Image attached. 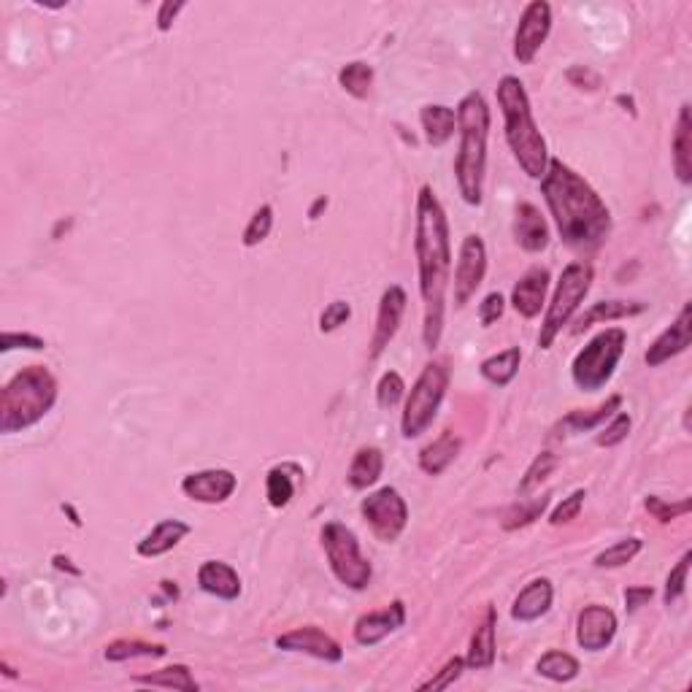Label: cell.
<instances>
[{"label":"cell","mask_w":692,"mask_h":692,"mask_svg":"<svg viewBox=\"0 0 692 692\" xmlns=\"http://www.w3.org/2000/svg\"><path fill=\"white\" fill-rule=\"evenodd\" d=\"M414 252L419 265V292L425 301V349H436L444 336V306H447L449 271H452V244H449V219L438 203L433 187H422L417 195V233Z\"/></svg>","instance_id":"cell-1"},{"label":"cell","mask_w":692,"mask_h":692,"mask_svg":"<svg viewBox=\"0 0 692 692\" xmlns=\"http://www.w3.org/2000/svg\"><path fill=\"white\" fill-rule=\"evenodd\" d=\"M541 192L555 217L557 233L571 249L592 252L609 238V206L571 165H565L563 160H549L547 173L541 179Z\"/></svg>","instance_id":"cell-2"},{"label":"cell","mask_w":692,"mask_h":692,"mask_svg":"<svg viewBox=\"0 0 692 692\" xmlns=\"http://www.w3.org/2000/svg\"><path fill=\"white\" fill-rule=\"evenodd\" d=\"M457 128H460V149L455 157L457 187L468 206H482L487 136H490V109H487L482 92H468L460 101Z\"/></svg>","instance_id":"cell-3"},{"label":"cell","mask_w":692,"mask_h":692,"mask_svg":"<svg viewBox=\"0 0 692 692\" xmlns=\"http://www.w3.org/2000/svg\"><path fill=\"white\" fill-rule=\"evenodd\" d=\"M495 95H498V106L506 122V141L517 157L519 168L528 173L530 179L541 182L549 165V149L530 111L525 84L519 82L517 76H503Z\"/></svg>","instance_id":"cell-4"},{"label":"cell","mask_w":692,"mask_h":692,"mask_svg":"<svg viewBox=\"0 0 692 692\" xmlns=\"http://www.w3.org/2000/svg\"><path fill=\"white\" fill-rule=\"evenodd\" d=\"M57 403V379L44 365H28L0 390V433L38 425Z\"/></svg>","instance_id":"cell-5"},{"label":"cell","mask_w":692,"mask_h":692,"mask_svg":"<svg viewBox=\"0 0 692 692\" xmlns=\"http://www.w3.org/2000/svg\"><path fill=\"white\" fill-rule=\"evenodd\" d=\"M628 346V333L622 328H606L592 338L582 352L574 357L571 376L582 392H598L611 382L622 355Z\"/></svg>","instance_id":"cell-6"},{"label":"cell","mask_w":692,"mask_h":692,"mask_svg":"<svg viewBox=\"0 0 692 692\" xmlns=\"http://www.w3.org/2000/svg\"><path fill=\"white\" fill-rule=\"evenodd\" d=\"M592 287V265L590 263H568L560 274L557 290L549 303L547 317L541 322V333H538V349H549L560 336V330L571 322V317L579 309V303L587 298Z\"/></svg>","instance_id":"cell-7"},{"label":"cell","mask_w":692,"mask_h":692,"mask_svg":"<svg viewBox=\"0 0 692 692\" xmlns=\"http://www.w3.org/2000/svg\"><path fill=\"white\" fill-rule=\"evenodd\" d=\"M319 538H322V549L328 557L330 571L338 582L349 590H365L374 579V568L360 552V541H357L355 533L341 522H325Z\"/></svg>","instance_id":"cell-8"},{"label":"cell","mask_w":692,"mask_h":692,"mask_svg":"<svg viewBox=\"0 0 692 692\" xmlns=\"http://www.w3.org/2000/svg\"><path fill=\"white\" fill-rule=\"evenodd\" d=\"M449 390V368L444 363H428L411 387L403 409L401 430L406 438H419L433 425L444 395Z\"/></svg>","instance_id":"cell-9"},{"label":"cell","mask_w":692,"mask_h":692,"mask_svg":"<svg viewBox=\"0 0 692 692\" xmlns=\"http://www.w3.org/2000/svg\"><path fill=\"white\" fill-rule=\"evenodd\" d=\"M360 511L374 530V536L384 544L398 541V536L406 530V522H409V506L395 487H382V490L371 492L360 503Z\"/></svg>","instance_id":"cell-10"},{"label":"cell","mask_w":692,"mask_h":692,"mask_svg":"<svg viewBox=\"0 0 692 692\" xmlns=\"http://www.w3.org/2000/svg\"><path fill=\"white\" fill-rule=\"evenodd\" d=\"M549 30H552V6L547 0H533L525 6L519 17L517 33H514V57L519 65H530L538 49L547 44Z\"/></svg>","instance_id":"cell-11"},{"label":"cell","mask_w":692,"mask_h":692,"mask_svg":"<svg viewBox=\"0 0 692 692\" xmlns=\"http://www.w3.org/2000/svg\"><path fill=\"white\" fill-rule=\"evenodd\" d=\"M484 274H487V246L482 236H465L460 244L455 268V306L463 309L471 301L476 290L482 287Z\"/></svg>","instance_id":"cell-12"},{"label":"cell","mask_w":692,"mask_h":692,"mask_svg":"<svg viewBox=\"0 0 692 692\" xmlns=\"http://www.w3.org/2000/svg\"><path fill=\"white\" fill-rule=\"evenodd\" d=\"M276 647L284 652H301V655H311L325 663H341L344 660V649L336 638L328 636L325 630H319L317 625H303L290 633H282L276 638Z\"/></svg>","instance_id":"cell-13"},{"label":"cell","mask_w":692,"mask_h":692,"mask_svg":"<svg viewBox=\"0 0 692 692\" xmlns=\"http://www.w3.org/2000/svg\"><path fill=\"white\" fill-rule=\"evenodd\" d=\"M614 636H617V614L609 606L590 603L579 611V620H576L579 647L587 649V652H601L614 641Z\"/></svg>","instance_id":"cell-14"},{"label":"cell","mask_w":692,"mask_h":692,"mask_svg":"<svg viewBox=\"0 0 692 692\" xmlns=\"http://www.w3.org/2000/svg\"><path fill=\"white\" fill-rule=\"evenodd\" d=\"M238 476L228 468H209L198 474H187L182 479V492L190 501L198 503H225L236 492Z\"/></svg>","instance_id":"cell-15"},{"label":"cell","mask_w":692,"mask_h":692,"mask_svg":"<svg viewBox=\"0 0 692 692\" xmlns=\"http://www.w3.org/2000/svg\"><path fill=\"white\" fill-rule=\"evenodd\" d=\"M692 341V303H684L679 317L671 322V328H665L660 336L652 341V346L647 349V365L649 368H657V365L668 363L671 357L687 352V346Z\"/></svg>","instance_id":"cell-16"},{"label":"cell","mask_w":692,"mask_h":692,"mask_svg":"<svg viewBox=\"0 0 692 692\" xmlns=\"http://www.w3.org/2000/svg\"><path fill=\"white\" fill-rule=\"evenodd\" d=\"M406 292L398 284L387 287L379 301V314H376V328L374 338H371V360L382 355L384 349L390 346V341L395 338L398 328H401L403 311H406Z\"/></svg>","instance_id":"cell-17"},{"label":"cell","mask_w":692,"mask_h":692,"mask_svg":"<svg viewBox=\"0 0 692 692\" xmlns=\"http://www.w3.org/2000/svg\"><path fill=\"white\" fill-rule=\"evenodd\" d=\"M549 290V271L541 265H533L530 271L519 276V282L511 290V306L519 317L533 319L541 314V306L547 301Z\"/></svg>","instance_id":"cell-18"},{"label":"cell","mask_w":692,"mask_h":692,"mask_svg":"<svg viewBox=\"0 0 692 692\" xmlns=\"http://www.w3.org/2000/svg\"><path fill=\"white\" fill-rule=\"evenodd\" d=\"M403 622H406V606L401 601H392L387 609L363 614L355 622V641L363 644V647H374V644L384 641L390 633L403 628Z\"/></svg>","instance_id":"cell-19"},{"label":"cell","mask_w":692,"mask_h":692,"mask_svg":"<svg viewBox=\"0 0 692 692\" xmlns=\"http://www.w3.org/2000/svg\"><path fill=\"white\" fill-rule=\"evenodd\" d=\"M514 236H517V244L536 255V252H544L549 246V225L544 214L533 206V203H519L517 206V222H514Z\"/></svg>","instance_id":"cell-20"},{"label":"cell","mask_w":692,"mask_h":692,"mask_svg":"<svg viewBox=\"0 0 692 692\" xmlns=\"http://www.w3.org/2000/svg\"><path fill=\"white\" fill-rule=\"evenodd\" d=\"M198 587L222 601H236L241 595V576L236 574L233 565L222 563V560H206L198 568Z\"/></svg>","instance_id":"cell-21"},{"label":"cell","mask_w":692,"mask_h":692,"mask_svg":"<svg viewBox=\"0 0 692 692\" xmlns=\"http://www.w3.org/2000/svg\"><path fill=\"white\" fill-rule=\"evenodd\" d=\"M552 598H555V590H552V582L549 579H533L530 584L522 587V592L517 595V601L511 606V617L517 622H536L541 620L549 609H552Z\"/></svg>","instance_id":"cell-22"},{"label":"cell","mask_w":692,"mask_h":692,"mask_svg":"<svg viewBox=\"0 0 692 692\" xmlns=\"http://www.w3.org/2000/svg\"><path fill=\"white\" fill-rule=\"evenodd\" d=\"M190 530V525L182 522V519H163V522H157L155 528H152L149 536L138 541L136 552L141 557L165 555V552H171L173 547H179V541H182L184 536H190Z\"/></svg>","instance_id":"cell-23"},{"label":"cell","mask_w":692,"mask_h":692,"mask_svg":"<svg viewBox=\"0 0 692 692\" xmlns=\"http://www.w3.org/2000/svg\"><path fill=\"white\" fill-rule=\"evenodd\" d=\"M495 609L487 606L484 611V620L476 625L474 636H471V647H468V657H465V665L474 668V671H482V668H492L495 665Z\"/></svg>","instance_id":"cell-24"},{"label":"cell","mask_w":692,"mask_h":692,"mask_svg":"<svg viewBox=\"0 0 692 692\" xmlns=\"http://www.w3.org/2000/svg\"><path fill=\"white\" fill-rule=\"evenodd\" d=\"M460 455V438L452 430H444L441 436L419 452V468L428 476H441Z\"/></svg>","instance_id":"cell-25"},{"label":"cell","mask_w":692,"mask_h":692,"mask_svg":"<svg viewBox=\"0 0 692 692\" xmlns=\"http://www.w3.org/2000/svg\"><path fill=\"white\" fill-rule=\"evenodd\" d=\"M419 122H422V130H425V138H428L430 146H444L449 138L455 136L457 111H452L449 106H441V103H428L419 111Z\"/></svg>","instance_id":"cell-26"},{"label":"cell","mask_w":692,"mask_h":692,"mask_svg":"<svg viewBox=\"0 0 692 692\" xmlns=\"http://www.w3.org/2000/svg\"><path fill=\"white\" fill-rule=\"evenodd\" d=\"M620 406H622V395H611L609 401L601 403L598 409L571 411L568 417L560 419V425H557V436H574V433H587V430H595L598 425H601V422H606V419H609L614 411L620 409Z\"/></svg>","instance_id":"cell-27"},{"label":"cell","mask_w":692,"mask_h":692,"mask_svg":"<svg viewBox=\"0 0 692 692\" xmlns=\"http://www.w3.org/2000/svg\"><path fill=\"white\" fill-rule=\"evenodd\" d=\"M674 171L676 179L682 184L692 182V119H690V103H684L676 119L674 133Z\"/></svg>","instance_id":"cell-28"},{"label":"cell","mask_w":692,"mask_h":692,"mask_svg":"<svg viewBox=\"0 0 692 692\" xmlns=\"http://www.w3.org/2000/svg\"><path fill=\"white\" fill-rule=\"evenodd\" d=\"M382 471H384L382 452H379L376 447H363V449H357V455L355 460H352V465H349V474H346V479H349V487H352V490H368V487H374V484L379 482Z\"/></svg>","instance_id":"cell-29"},{"label":"cell","mask_w":692,"mask_h":692,"mask_svg":"<svg viewBox=\"0 0 692 692\" xmlns=\"http://www.w3.org/2000/svg\"><path fill=\"white\" fill-rule=\"evenodd\" d=\"M641 311H647V303L641 301H603L595 303L590 311H584L579 322H576V333L592 328L595 322H614V319H628L636 317Z\"/></svg>","instance_id":"cell-30"},{"label":"cell","mask_w":692,"mask_h":692,"mask_svg":"<svg viewBox=\"0 0 692 692\" xmlns=\"http://www.w3.org/2000/svg\"><path fill=\"white\" fill-rule=\"evenodd\" d=\"M519 363H522V352H519V346H509V349H503V352H498V355L487 357L479 371H482L484 379H487L490 384H495V387H506V384L517 376Z\"/></svg>","instance_id":"cell-31"},{"label":"cell","mask_w":692,"mask_h":692,"mask_svg":"<svg viewBox=\"0 0 692 692\" xmlns=\"http://www.w3.org/2000/svg\"><path fill=\"white\" fill-rule=\"evenodd\" d=\"M536 671L544 676V679H549V682L565 684L579 676V660H576L574 655H568V652L552 649V652H547V655L538 660Z\"/></svg>","instance_id":"cell-32"},{"label":"cell","mask_w":692,"mask_h":692,"mask_svg":"<svg viewBox=\"0 0 692 692\" xmlns=\"http://www.w3.org/2000/svg\"><path fill=\"white\" fill-rule=\"evenodd\" d=\"M338 84L344 87L352 98L363 101L368 98V92L374 87V68L363 60H355V63H346L341 71H338Z\"/></svg>","instance_id":"cell-33"},{"label":"cell","mask_w":692,"mask_h":692,"mask_svg":"<svg viewBox=\"0 0 692 692\" xmlns=\"http://www.w3.org/2000/svg\"><path fill=\"white\" fill-rule=\"evenodd\" d=\"M138 684H152V687H165V690H184L195 692L198 690V682L192 679L190 668L187 665H168L163 671H155V674L136 676Z\"/></svg>","instance_id":"cell-34"},{"label":"cell","mask_w":692,"mask_h":692,"mask_svg":"<svg viewBox=\"0 0 692 692\" xmlns=\"http://www.w3.org/2000/svg\"><path fill=\"white\" fill-rule=\"evenodd\" d=\"M549 506V495H541V498H528V501L514 503L506 514H503V530H519L533 525Z\"/></svg>","instance_id":"cell-35"},{"label":"cell","mask_w":692,"mask_h":692,"mask_svg":"<svg viewBox=\"0 0 692 692\" xmlns=\"http://www.w3.org/2000/svg\"><path fill=\"white\" fill-rule=\"evenodd\" d=\"M168 649L163 644H146V641H130V638H119V641H111L106 647V660L109 663H122V660H130V657H163Z\"/></svg>","instance_id":"cell-36"},{"label":"cell","mask_w":692,"mask_h":692,"mask_svg":"<svg viewBox=\"0 0 692 692\" xmlns=\"http://www.w3.org/2000/svg\"><path fill=\"white\" fill-rule=\"evenodd\" d=\"M292 495H295V482L287 474V468L268 471V476H265V498H268V503L274 509H284L292 501Z\"/></svg>","instance_id":"cell-37"},{"label":"cell","mask_w":692,"mask_h":692,"mask_svg":"<svg viewBox=\"0 0 692 692\" xmlns=\"http://www.w3.org/2000/svg\"><path fill=\"white\" fill-rule=\"evenodd\" d=\"M641 538H622V541H617L614 547L603 549L601 555L595 557V565L598 568H620V565H628L633 557L641 552Z\"/></svg>","instance_id":"cell-38"},{"label":"cell","mask_w":692,"mask_h":692,"mask_svg":"<svg viewBox=\"0 0 692 692\" xmlns=\"http://www.w3.org/2000/svg\"><path fill=\"white\" fill-rule=\"evenodd\" d=\"M555 468H557V455H552V452H541V455H536V460L530 463V468L525 471V476H522V482H519V495H528V492L544 482Z\"/></svg>","instance_id":"cell-39"},{"label":"cell","mask_w":692,"mask_h":692,"mask_svg":"<svg viewBox=\"0 0 692 692\" xmlns=\"http://www.w3.org/2000/svg\"><path fill=\"white\" fill-rule=\"evenodd\" d=\"M690 560H692V552H684L682 560L676 563V568H671V574H668V579H665V592H663L665 606H671V603L679 601V598L684 595V590H687Z\"/></svg>","instance_id":"cell-40"},{"label":"cell","mask_w":692,"mask_h":692,"mask_svg":"<svg viewBox=\"0 0 692 692\" xmlns=\"http://www.w3.org/2000/svg\"><path fill=\"white\" fill-rule=\"evenodd\" d=\"M274 228V209L271 206H260V209L252 214L249 225L244 230V246H257L263 244L268 233Z\"/></svg>","instance_id":"cell-41"},{"label":"cell","mask_w":692,"mask_h":692,"mask_svg":"<svg viewBox=\"0 0 692 692\" xmlns=\"http://www.w3.org/2000/svg\"><path fill=\"white\" fill-rule=\"evenodd\" d=\"M406 395V384H403V376L398 371H387V374L379 379V387H376V401L382 409H392L398 406Z\"/></svg>","instance_id":"cell-42"},{"label":"cell","mask_w":692,"mask_h":692,"mask_svg":"<svg viewBox=\"0 0 692 692\" xmlns=\"http://www.w3.org/2000/svg\"><path fill=\"white\" fill-rule=\"evenodd\" d=\"M644 506H647V511H649V514H652V517L657 519V522H671V519L687 514V511L692 509V501H690V498H684L682 503H665L663 498H657V495H649L647 501H644Z\"/></svg>","instance_id":"cell-43"},{"label":"cell","mask_w":692,"mask_h":692,"mask_svg":"<svg viewBox=\"0 0 692 692\" xmlns=\"http://www.w3.org/2000/svg\"><path fill=\"white\" fill-rule=\"evenodd\" d=\"M584 498H587V492L584 490H576V492H571L568 498H563V503H560V506L552 511L549 525H555L557 528V525H568V522H574V519L579 517V511H582Z\"/></svg>","instance_id":"cell-44"},{"label":"cell","mask_w":692,"mask_h":692,"mask_svg":"<svg viewBox=\"0 0 692 692\" xmlns=\"http://www.w3.org/2000/svg\"><path fill=\"white\" fill-rule=\"evenodd\" d=\"M463 668H465L463 657H452V660H449V663L444 665L433 679H428L425 684H419V690H447V687H452V684L460 679Z\"/></svg>","instance_id":"cell-45"},{"label":"cell","mask_w":692,"mask_h":692,"mask_svg":"<svg viewBox=\"0 0 692 692\" xmlns=\"http://www.w3.org/2000/svg\"><path fill=\"white\" fill-rule=\"evenodd\" d=\"M630 417L628 414H617V417L611 419L609 425L603 428V433H598V447H617V444H622L625 438H628V433H630Z\"/></svg>","instance_id":"cell-46"},{"label":"cell","mask_w":692,"mask_h":692,"mask_svg":"<svg viewBox=\"0 0 692 692\" xmlns=\"http://www.w3.org/2000/svg\"><path fill=\"white\" fill-rule=\"evenodd\" d=\"M349 317H352L349 301H333L328 309L322 311V317H319V330H322V333H333V330H338L341 325H346Z\"/></svg>","instance_id":"cell-47"},{"label":"cell","mask_w":692,"mask_h":692,"mask_svg":"<svg viewBox=\"0 0 692 692\" xmlns=\"http://www.w3.org/2000/svg\"><path fill=\"white\" fill-rule=\"evenodd\" d=\"M11 349H46V341L38 336H30V333H3L0 338V352H11Z\"/></svg>","instance_id":"cell-48"},{"label":"cell","mask_w":692,"mask_h":692,"mask_svg":"<svg viewBox=\"0 0 692 692\" xmlns=\"http://www.w3.org/2000/svg\"><path fill=\"white\" fill-rule=\"evenodd\" d=\"M503 311H506V301H503L501 292H490L482 301V306H479V319H482L484 328H490L492 322H498L503 317Z\"/></svg>","instance_id":"cell-49"},{"label":"cell","mask_w":692,"mask_h":692,"mask_svg":"<svg viewBox=\"0 0 692 692\" xmlns=\"http://www.w3.org/2000/svg\"><path fill=\"white\" fill-rule=\"evenodd\" d=\"M565 79L574 84V87H579V90H598L601 87V76L592 71V68H587V65H574V68H568V73H565Z\"/></svg>","instance_id":"cell-50"},{"label":"cell","mask_w":692,"mask_h":692,"mask_svg":"<svg viewBox=\"0 0 692 692\" xmlns=\"http://www.w3.org/2000/svg\"><path fill=\"white\" fill-rule=\"evenodd\" d=\"M652 595H655L652 587H628V590H625V609L638 611L644 603L652 601Z\"/></svg>","instance_id":"cell-51"},{"label":"cell","mask_w":692,"mask_h":692,"mask_svg":"<svg viewBox=\"0 0 692 692\" xmlns=\"http://www.w3.org/2000/svg\"><path fill=\"white\" fill-rule=\"evenodd\" d=\"M182 9H184L182 0H176V3H173V0H165L163 6H160V11H157V28L163 30V33L165 30H171V22L179 17V11Z\"/></svg>","instance_id":"cell-52"},{"label":"cell","mask_w":692,"mask_h":692,"mask_svg":"<svg viewBox=\"0 0 692 692\" xmlns=\"http://www.w3.org/2000/svg\"><path fill=\"white\" fill-rule=\"evenodd\" d=\"M325 206H328V201H325V198H319V201H317V203H314V206H311V211H309V217H311V219H317L319 209H325Z\"/></svg>","instance_id":"cell-53"}]
</instances>
